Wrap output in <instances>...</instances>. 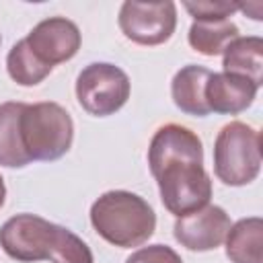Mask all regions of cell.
Returning <instances> with one entry per match:
<instances>
[{"mask_svg": "<svg viewBox=\"0 0 263 263\" xmlns=\"http://www.w3.org/2000/svg\"><path fill=\"white\" fill-rule=\"evenodd\" d=\"M210 70L197 64H187L173 76L171 82V97L177 109L187 115L205 117L210 113L205 103V82L210 78Z\"/></svg>", "mask_w": 263, "mask_h": 263, "instance_id": "11", "label": "cell"}, {"mask_svg": "<svg viewBox=\"0 0 263 263\" xmlns=\"http://www.w3.org/2000/svg\"><path fill=\"white\" fill-rule=\"evenodd\" d=\"M148 166L162 205L177 218L208 205L212 179L203 168V146L195 132L179 123L158 127L148 146Z\"/></svg>", "mask_w": 263, "mask_h": 263, "instance_id": "1", "label": "cell"}, {"mask_svg": "<svg viewBox=\"0 0 263 263\" xmlns=\"http://www.w3.org/2000/svg\"><path fill=\"white\" fill-rule=\"evenodd\" d=\"M2 251L21 263H95L90 247L72 230L35 214H16L0 228Z\"/></svg>", "mask_w": 263, "mask_h": 263, "instance_id": "2", "label": "cell"}, {"mask_svg": "<svg viewBox=\"0 0 263 263\" xmlns=\"http://www.w3.org/2000/svg\"><path fill=\"white\" fill-rule=\"evenodd\" d=\"M25 103L8 101L0 105V164L8 168H23L31 162L27 156L21 132H18V117Z\"/></svg>", "mask_w": 263, "mask_h": 263, "instance_id": "14", "label": "cell"}, {"mask_svg": "<svg viewBox=\"0 0 263 263\" xmlns=\"http://www.w3.org/2000/svg\"><path fill=\"white\" fill-rule=\"evenodd\" d=\"M187 12L193 16V21H224L232 12L240 10L238 2H183Z\"/></svg>", "mask_w": 263, "mask_h": 263, "instance_id": "17", "label": "cell"}, {"mask_svg": "<svg viewBox=\"0 0 263 263\" xmlns=\"http://www.w3.org/2000/svg\"><path fill=\"white\" fill-rule=\"evenodd\" d=\"M0 41H2V37H0Z\"/></svg>", "mask_w": 263, "mask_h": 263, "instance_id": "20", "label": "cell"}, {"mask_svg": "<svg viewBox=\"0 0 263 263\" xmlns=\"http://www.w3.org/2000/svg\"><path fill=\"white\" fill-rule=\"evenodd\" d=\"M25 41L41 64L53 68L55 64L68 62L78 53L82 35L74 21L66 16H49L39 21L29 31Z\"/></svg>", "mask_w": 263, "mask_h": 263, "instance_id": "8", "label": "cell"}, {"mask_svg": "<svg viewBox=\"0 0 263 263\" xmlns=\"http://www.w3.org/2000/svg\"><path fill=\"white\" fill-rule=\"evenodd\" d=\"M226 257L232 263H263V220L259 216L242 218L226 234Z\"/></svg>", "mask_w": 263, "mask_h": 263, "instance_id": "12", "label": "cell"}, {"mask_svg": "<svg viewBox=\"0 0 263 263\" xmlns=\"http://www.w3.org/2000/svg\"><path fill=\"white\" fill-rule=\"evenodd\" d=\"M238 37V27L230 21H193V25L189 27L187 39L189 45L203 53V55H218L224 53V49L228 47L230 41H234Z\"/></svg>", "mask_w": 263, "mask_h": 263, "instance_id": "15", "label": "cell"}, {"mask_svg": "<svg viewBox=\"0 0 263 263\" xmlns=\"http://www.w3.org/2000/svg\"><path fill=\"white\" fill-rule=\"evenodd\" d=\"M6 70H8V76L16 84H21V86H35L41 80H45L51 74L53 68L41 64L33 55V51L29 49L27 41L21 39V41H16L10 47V51L6 55Z\"/></svg>", "mask_w": 263, "mask_h": 263, "instance_id": "16", "label": "cell"}, {"mask_svg": "<svg viewBox=\"0 0 263 263\" xmlns=\"http://www.w3.org/2000/svg\"><path fill=\"white\" fill-rule=\"evenodd\" d=\"M177 27V4L164 2H123L119 8L121 33L140 45H160L171 39Z\"/></svg>", "mask_w": 263, "mask_h": 263, "instance_id": "7", "label": "cell"}, {"mask_svg": "<svg viewBox=\"0 0 263 263\" xmlns=\"http://www.w3.org/2000/svg\"><path fill=\"white\" fill-rule=\"evenodd\" d=\"M90 224L107 242L119 249H132L144 245L154 234L156 214L138 193L113 189L90 205Z\"/></svg>", "mask_w": 263, "mask_h": 263, "instance_id": "3", "label": "cell"}, {"mask_svg": "<svg viewBox=\"0 0 263 263\" xmlns=\"http://www.w3.org/2000/svg\"><path fill=\"white\" fill-rule=\"evenodd\" d=\"M224 72L238 74L261 86V70H263V39L257 35L236 37L224 49Z\"/></svg>", "mask_w": 263, "mask_h": 263, "instance_id": "13", "label": "cell"}, {"mask_svg": "<svg viewBox=\"0 0 263 263\" xmlns=\"http://www.w3.org/2000/svg\"><path fill=\"white\" fill-rule=\"evenodd\" d=\"M232 222L230 216L220 205H203L201 210H195L187 216L177 218L173 226V234L177 242H181L189 251H212L218 249Z\"/></svg>", "mask_w": 263, "mask_h": 263, "instance_id": "9", "label": "cell"}, {"mask_svg": "<svg viewBox=\"0 0 263 263\" xmlns=\"http://www.w3.org/2000/svg\"><path fill=\"white\" fill-rule=\"evenodd\" d=\"M125 263H183L179 253L166 245H148L134 251Z\"/></svg>", "mask_w": 263, "mask_h": 263, "instance_id": "18", "label": "cell"}, {"mask_svg": "<svg viewBox=\"0 0 263 263\" xmlns=\"http://www.w3.org/2000/svg\"><path fill=\"white\" fill-rule=\"evenodd\" d=\"M259 86L245 76L230 72H212L205 82V103L210 113L236 115L253 105Z\"/></svg>", "mask_w": 263, "mask_h": 263, "instance_id": "10", "label": "cell"}, {"mask_svg": "<svg viewBox=\"0 0 263 263\" xmlns=\"http://www.w3.org/2000/svg\"><path fill=\"white\" fill-rule=\"evenodd\" d=\"M261 171V136L242 121L226 123L214 142V173L230 187H242Z\"/></svg>", "mask_w": 263, "mask_h": 263, "instance_id": "5", "label": "cell"}, {"mask_svg": "<svg viewBox=\"0 0 263 263\" xmlns=\"http://www.w3.org/2000/svg\"><path fill=\"white\" fill-rule=\"evenodd\" d=\"M4 199H6V185H4V179L0 175V208L4 205Z\"/></svg>", "mask_w": 263, "mask_h": 263, "instance_id": "19", "label": "cell"}, {"mask_svg": "<svg viewBox=\"0 0 263 263\" xmlns=\"http://www.w3.org/2000/svg\"><path fill=\"white\" fill-rule=\"evenodd\" d=\"M21 142L31 160H58L74 140V121L70 113L51 101L25 103L18 117Z\"/></svg>", "mask_w": 263, "mask_h": 263, "instance_id": "4", "label": "cell"}, {"mask_svg": "<svg viewBox=\"0 0 263 263\" xmlns=\"http://www.w3.org/2000/svg\"><path fill=\"white\" fill-rule=\"evenodd\" d=\"M129 90L127 74L109 62H92L82 68L76 78V99L80 107L95 117L117 113L127 103Z\"/></svg>", "mask_w": 263, "mask_h": 263, "instance_id": "6", "label": "cell"}]
</instances>
